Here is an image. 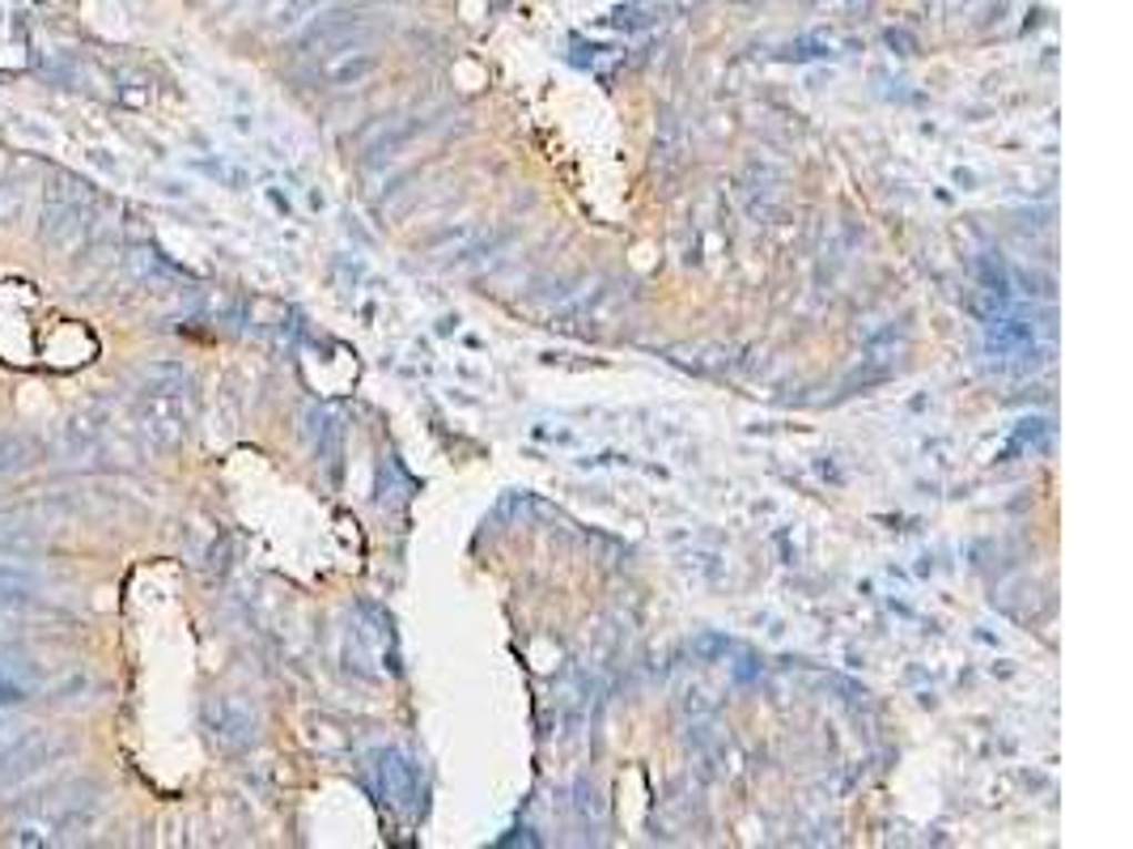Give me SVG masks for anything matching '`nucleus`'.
Returning <instances> with one entry per match:
<instances>
[{
    "label": "nucleus",
    "instance_id": "1",
    "mask_svg": "<svg viewBox=\"0 0 1133 849\" xmlns=\"http://www.w3.org/2000/svg\"><path fill=\"white\" fill-rule=\"evenodd\" d=\"M209 730L221 748H251L255 744V714L234 697L209 705Z\"/></svg>",
    "mask_w": 1133,
    "mask_h": 849
},
{
    "label": "nucleus",
    "instance_id": "2",
    "mask_svg": "<svg viewBox=\"0 0 1133 849\" xmlns=\"http://www.w3.org/2000/svg\"><path fill=\"white\" fill-rule=\"evenodd\" d=\"M357 34H362V22H353V18H344V13H340V18H323V22L302 39V51H306V55H336V51L348 48Z\"/></svg>",
    "mask_w": 1133,
    "mask_h": 849
},
{
    "label": "nucleus",
    "instance_id": "3",
    "mask_svg": "<svg viewBox=\"0 0 1133 849\" xmlns=\"http://www.w3.org/2000/svg\"><path fill=\"white\" fill-rule=\"evenodd\" d=\"M170 395H174V391H153L145 404H141V421H145V429L158 437V442H174V437L183 434V416H179Z\"/></svg>",
    "mask_w": 1133,
    "mask_h": 849
},
{
    "label": "nucleus",
    "instance_id": "4",
    "mask_svg": "<svg viewBox=\"0 0 1133 849\" xmlns=\"http://www.w3.org/2000/svg\"><path fill=\"white\" fill-rule=\"evenodd\" d=\"M374 55L370 51H353V48H344V51H336V55H327V81L332 85H357V81H365V77L374 73Z\"/></svg>",
    "mask_w": 1133,
    "mask_h": 849
},
{
    "label": "nucleus",
    "instance_id": "5",
    "mask_svg": "<svg viewBox=\"0 0 1133 849\" xmlns=\"http://www.w3.org/2000/svg\"><path fill=\"white\" fill-rule=\"evenodd\" d=\"M30 463V446H26L22 437H0V476L4 472H18V467H26Z\"/></svg>",
    "mask_w": 1133,
    "mask_h": 849
},
{
    "label": "nucleus",
    "instance_id": "6",
    "mask_svg": "<svg viewBox=\"0 0 1133 849\" xmlns=\"http://www.w3.org/2000/svg\"><path fill=\"white\" fill-rule=\"evenodd\" d=\"M314 4H318V0H290V4L276 13L272 30H293V26H302L306 22V13H314Z\"/></svg>",
    "mask_w": 1133,
    "mask_h": 849
},
{
    "label": "nucleus",
    "instance_id": "7",
    "mask_svg": "<svg viewBox=\"0 0 1133 849\" xmlns=\"http://www.w3.org/2000/svg\"><path fill=\"white\" fill-rule=\"evenodd\" d=\"M22 701H26V684H18V679L0 667V705H22Z\"/></svg>",
    "mask_w": 1133,
    "mask_h": 849
}]
</instances>
